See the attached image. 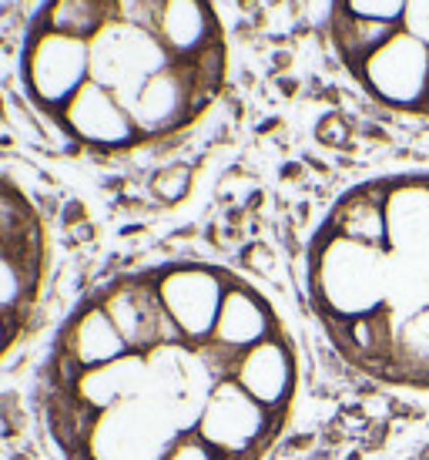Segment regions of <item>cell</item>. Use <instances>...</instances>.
Segmentation results:
<instances>
[{"mask_svg":"<svg viewBox=\"0 0 429 460\" xmlns=\"http://www.w3.org/2000/svg\"><path fill=\"white\" fill-rule=\"evenodd\" d=\"M299 384L295 336L252 279L164 259L77 299L40 363L38 417L57 460H268Z\"/></svg>","mask_w":429,"mask_h":460,"instance_id":"1","label":"cell"},{"mask_svg":"<svg viewBox=\"0 0 429 460\" xmlns=\"http://www.w3.org/2000/svg\"><path fill=\"white\" fill-rule=\"evenodd\" d=\"M17 77L77 152H148L218 104L228 31L212 0H44L24 27Z\"/></svg>","mask_w":429,"mask_h":460,"instance_id":"2","label":"cell"},{"mask_svg":"<svg viewBox=\"0 0 429 460\" xmlns=\"http://www.w3.org/2000/svg\"><path fill=\"white\" fill-rule=\"evenodd\" d=\"M305 296L349 370L429 394V172L372 175L328 205L305 245Z\"/></svg>","mask_w":429,"mask_h":460,"instance_id":"3","label":"cell"},{"mask_svg":"<svg viewBox=\"0 0 429 460\" xmlns=\"http://www.w3.org/2000/svg\"><path fill=\"white\" fill-rule=\"evenodd\" d=\"M326 31L369 102L429 121V0H332Z\"/></svg>","mask_w":429,"mask_h":460,"instance_id":"4","label":"cell"},{"mask_svg":"<svg viewBox=\"0 0 429 460\" xmlns=\"http://www.w3.org/2000/svg\"><path fill=\"white\" fill-rule=\"evenodd\" d=\"M51 269V235L40 205L0 172V363L21 349L38 320Z\"/></svg>","mask_w":429,"mask_h":460,"instance_id":"5","label":"cell"}]
</instances>
